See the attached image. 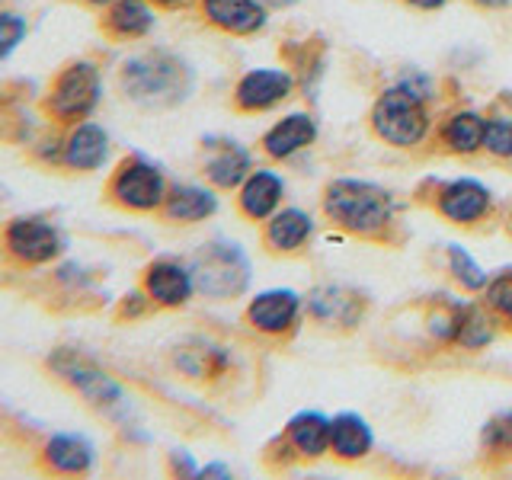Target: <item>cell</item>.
Masks as SVG:
<instances>
[{
    "mask_svg": "<svg viewBox=\"0 0 512 480\" xmlns=\"http://www.w3.org/2000/svg\"><path fill=\"white\" fill-rule=\"evenodd\" d=\"M122 93L144 109H167L183 103L192 90V71L170 52H141L122 64Z\"/></svg>",
    "mask_w": 512,
    "mask_h": 480,
    "instance_id": "obj_1",
    "label": "cell"
},
{
    "mask_svg": "<svg viewBox=\"0 0 512 480\" xmlns=\"http://www.w3.org/2000/svg\"><path fill=\"white\" fill-rule=\"evenodd\" d=\"M48 368H52L68 388H74L84 397L90 407L106 413L109 420H125V416L132 413V397L125 394L122 384L112 378L106 368L87 359L84 352H77L71 346H58L52 356H48Z\"/></svg>",
    "mask_w": 512,
    "mask_h": 480,
    "instance_id": "obj_2",
    "label": "cell"
},
{
    "mask_svg": "<svg viewBox=\"0 0 512 480\" xmlns=\"http://www.w3.org/2000/svg\"><path fill=\"white\" fill-rule=\"evenodd\" d=\"M327 215L349 231L372 234L391 218V196L375 183L362 180H336L327 189Z\"/></svg>",
    "mask_w": 512,
    "mask_h": 480,
    "instance_id": "obj_3",
    "label": "cell"
},
{
    "mask_svg": "<svg viewBox=\"0 0 512 480\" xmlns=\"http://www.w3.org/2000/svg\"><path fill=\"white\" fill-rule=\"evenodd\" d=\"M192 279H196V292L208 298H234L247 288L250 282V263L244 250L228 240H212L202 244L199 253L192 256Z\"/></svg>",
    "mask_w": 512,
    "mask_h": 480,
    "instance_id": "obj_4",
    "label": "cell"
},
{
    "mask_svg": "<svg viewBox=\"0 0 512 480\" xmlns=\"http://www.w3.org/2000/svg\"><path fill=\"white\" fill-rule=\"evenodd\" d=\"M103 103V74L93 61H71L52 90H48V116L64 125H77L90 119Z\"/></svg>",
    "mask_w": 512,
    "mask_h": 480,
    "instance_id": "obj_5",
    "label": "cell"
},
{
    "mask_svg": "<svg viewBox=\"0 0 512 480\" xmlns=\"http://www.w3.org/2000/svg\"><path fill=\"white\" fill-rule=\"evenodd\" d=\"M4 250L23 266H48L68 250V237L45 215H16L4 228Z\"/></svg>",
    "mask_w": 512,
    "mask_h": 480,
    "instance_id": "obj_6",
    "label": "cell"
},
{
    "mask_svg": "<svg viewBox=\"0 0 512 480\" xmlns=\"http://www.w3.org/2000/svg\"><path fill=\"white\" fill-rule=\"evenodd\" d=\"M167 176L148 157H125L112 173L109 196L128 212H154L167 202Z\"/></svg>",
    "mask_w": 512,
    "mask_h": 480,
    "instance_id": "obj_7",
    "label": "cell"
},
{
    "mask_svg": "<svg viewBox=\"0 0 512 480\" xmlns=\"http://www.w3.org/2000/svg\"><path fill=\"white\" fill-rule=\"evenodd\" d=\"M375 128L384 141L410 148L426 135V112L407 90H388L375 106Z\"/></svg>",
    "mask_w": 512,
    "mask_h": 480,
    "instance_id": "obj_8",
    "label": "cell"
},
{
    "mask_svg": "<svg viewBox=\"0 0 512 480\" xmlns=\"http://www.w3.org/2000/svg\"><path fill=\"white\" fill-rule=\"evenodd\" d=\"M109 151H112V141H109L106 128L84 119V122L71 125V132L64 135L61 164L74 173H93V170L106 167Z\"/></svg>",
    "mask_w": 512,
    "mask_h": 480,
    "instance_id": "obj_9",
    "label": "cell"
},
{
    "mask_svg": "<svg viewBox=\"0 0 512 480\" xmlns=\"http://www.w3.org/2000/svg\"><path fill=\"white\" fill-rule=\"evenodd\" d=\"M42 461L55 474H90L96 468V445L84 432H52L42 445Z\"/></svg>",
    "mask_w": 512,
    "mask_h": 480,
    "instance_id": "obj_10",
    "label": "cell"
},
{
    "mask_svg": "<svg viewBox=\"0 0 512 480\" xmlns=\"http://www.w3.org/2000/svg\"><path fill=\"white\" fill-rule=\"evenodd\" d=\"M196 292L192 269L176 260H157L144 272V295L160 308H180Z\"/></svg>",
    "mask_w": 512,
    "mask_h": 480,
    "instance_id": "obj_11",
    "label": "cell"
},
{
    "mask_svg": "<svg viewBox=\"0 0 512 480\" xmlns=\"http://www.w3.org/2000/svg\"><path fill=\"white\" fill-rule=\"evenodd\" d=\"M250 173V154L237 141H208L205 176L221 189H234Z\"/></svg>",
    "mask_w": 512,
    "mask_h": 480,
    "instance_id": "obj_12",
    "label": "cell"
},
{
    "mask_svg": "<svg viewBox=\"0 0 512 480\" xmlns=\"http://www.w3.org/2000/svg\"><path fill=\"white\" fill-rule=\"evenodd\" d=\"M288 90H292V77L285 71L260 68L244 74V80L237 84V103L244 109H269L279 100H285Z\"/></svg>",
    "mask_w": 512,
    "mask_h": 480,
    "instance_id": "obj_13",
    "label": "cell"
},
{
    "mask_svg": "<svg viewBox=\"0 0 512 480\" xmlns=\"http://www.w3.org/2000/svg\"><path fill=\"white\" fill-rule=\"evenodd\" d=\"M205 16L224 32H237V36H247V32L263 29L266 13L256 0H202Z\"/></svg>",
    "mask_w": 512,
    "mask_h": 480,
    "instance_id": "obj_14",
    "label": "cell"
},
{
    "mask_svg": "<svg viewBox=\"0 0 512 480\" xmlns=\"http://www.w3.org/2000/svg\"><path fill=\"white\" fill-rule=\"evenodd\" d=\"M295 311H298V295L288 292V288H272V292H263L253 298L247 317L256 330L279 333L285 327H292Z\"/></svg>",
    "mask_w": 512,
    "mask_h": 480,
    "instance_id": "obj_15",
    "label": "cell"
},
{
    "mask_svg": "<svg viewBox=\"0 0 512 480\" xmlns=\"http://www.w3.org/2000/svg\"><path fill=\"white\" fill-rule=\"evenodd\" d=\"M164 212L170 221H180V224H196L205 221L218 212V196L212 189L205 186H173L167 192V202H164Z\"/></svg>",
    "mask_w": 512,
    "mask_h": 480,
    "instance_id": "obj_16",
    "label": "cell"
},
{
    "mask_svg": "<svg viewBox=\"0 0 512 480\" xmlns=\"http://www.w3.org/2000/svg\"><path fill=\"white\" fill-rule=\"evenodd\" d=\"M439 208H442V215H448L452 221L468 224V221H477L480 215H487L490 192L477 180H458L442 192Z\"/></svg>",
    "mask_w": 512,
    "mask_h": 480,
    "instance_id": "obj_17",
    "label": "cell"
},
{
    "mask_svg": "<svg viewBox=\"0 0 512 480\" xmlns=\"http://www.w3.org/2000/svg\"><path fill=\"white\" fill-rule=\"evenodd\" d=\"M279 199H282V180L272 170L250 173L244 189H240V208H244V212L256 221H263L276 212Z\"/></svg>",
    "mask_w": 512,
    "mask_h": 480,
    "instance_id": "obj_18",
    "label": "cell"
},
{
    "mask_svg": "<svg viewBox=\"0 0 512 480\" xmlns=\"http://www.w3.org/2000/svg\"><path fill=\"white\" fill-rule=\"evenodd\" d=\"M106 29L119 39H141L154 29V10L148 7V0H112Z\"/></svg>",
    "mask_w": 512,
    "mask_h": 480,
    "instance_id": "obj_19",
    "label": "cell"
},
{
    "mask_svg": "<svg viewBox=\"0 0 512 480\" xmlns=\"http://www.w3.org/2000/svg\"><path fill=\"white\" fill-rule=\"evenodd\" d=\"M314 135H317V125H314V119L311 116H288V119H282L272 132L266 135V151L272 154V157H288V154H295V151H301V148H308V144L314 141Z\"/></svg>",
    "mask_w": 512,
    "mask_h": 480,
    "instance_id": "obj_20",
    "label": "cell"
},
{
    "mask_svg": "<svg viewBox=\"0 0 512 480\" xmlns=\"http://www.w3.org/2000/svg\"><path fill=\"white\" fill-rule=\"evenodd\" d=\"M330 429L333 423L327 420L324 413H298L292 423H288V436H292V445L298 448L301 455H324L330 445Z\"/></svg>",
    "mask_w": 512,
    "mask_h": 480,
    "instance_id": "obj_21",
    "label": "cell"
},
{
    "mask_svg": "<svg viewBox=\"0 0 512 480\" xmlns=\"http://www.w3.org/2000/svg\"><path fill=\"white\" fill-rule=\"evenodd\" d=\"M330 445L336 448L340 458H362L368 448H372V432H368V423L356 413H343L333 420L330 429Z\"/></svg>",
    "mask_w": 512,
    "mask_h": 480,
    "instance_id": "obj_22",
    "label": "cell"
},
{
    "mask_svg": "<svg viewBox=\"0 0 512 480\" xmlns=\"http://www.w3.org/2000/svg\"><path fill=\"white\" fill-rule=\"evenodd\" d=\"M308 234H311V218L304 215L301 208H285V212H279L269 221V231H266L269 244L276 250H295L308 240Z\"/></svg>",
    "mask_w": 512,
    "mask_h": 480,
    "instance_id": "obj_23",
    "label": "cell"
},
{
    "mask_svg": "<svg viewBox=\"0 0 512 480\" xmlns=\"http://www.w3.org/2000/svg\"><path fill=\"white\" fill-rule=\"evenodd\" d=\"M311 314H317L320 320H330V324H356L359 317V301L349 298L343 288H320V292L311 298Z\"/></svg>",
    "mask_w": 512,
    "mask_h": 480,
    "instance_id": "obj_24",
    "label": "cell"
},
{
    "mask_svg": "<svg viewBox=\"0 0 512 480\" xmlns=\"http://www.w3.org/2000/svg\"><path fill=\"white\" fill-rule=\"evenodd\" d=\"M484 119L477 116V112H458V116L448 122L445 128V138L452 144L455 151H477L480 144H484Z\"/></svg>",
    "mask_w": 512,
    "mask_h": 480,
    "instance_id": "obj_25",
    "label": "cell"
},
{
    "mask_svg": "<svg viewBox=\"0 0 512 480\" xmlns=\"http://www.w3.org/2000/svg\"><path fill=\"white\" fill-rule=\"evenodd\" d=\"M29 36V23L23 13L0 10V61H7Z\"/></svg>",
    "mask_w": 512,
    "mask_h": 480,
    "instance_id": "obj_26",
    "label": "cell"
},
{
    "mask_svg": "<svg viewBox=\"0 0 512 480\" xmlns=\"http://www.w3.org/2000/svg\"><path fill=\"white\" fill-rule=\"evenodd\" d=\"M490 336H493L490 320L480 314L477 308H468V311L458 314V340L464 346H487Z\"/></svg>",
    "mask_w": 512,
    "mask_h": 480,
    "instance_id": "obj_27",
    "label": "cell"
},
{
    "mask_svg": "<svg viewBox=\"0 0 512 480\" xmlns=\"http://www.w3.org/2000/svg\"><path fill=\"white\" fill-rule=\"evenodd\" d=\"M448 260H452V272L464 288H484L487 285L484 269H480L461 247H448Z\"/></svg>",
    "mask_w": 512,
    "mask_h": 480,
    "instance_id": "obj_28",
    "label": "cell"
},
{
    "mask_svg": "<svg viewBox=\"0 0 512 480\" xmlns=\"http://www.w3.org/2000/svg\"><path fill=\"white\" fill-rule=\"evenodd\" d=\"M484 144L500 157H509L512 154V122L509 119H493L487 128H484Z\"/></svg>",
    "mask_w": 512,
    "mask_h": 480,
    "instance_id": "obj_29",
    "label": "cell"
},
{
    "mask_svg": "<svg viewBox=\"0 0 512 480\" xmlns=\"http://www.w3.org/2000/svg\"><path fill=\"white\" fill-rule=\"evenodd\" d=\"M487 298H490V304L500 314H506V317H512V269H506V272H500L493 282H490V288H487Z\"/></svg>",
    "mask_w": 512,
    "mask_h": 480,
    "instance_id": "obj_30",
    "label": "cell"
},
{
    "mask_svg": "<svg viewBox=\"0 0 512 480\" xmlns=\"http://www.w3.org/2000/svg\"><path fill=\"white\" fill-rule=\"evenodd\" d=\"M484 442L490 448H512V413L496 416L484 429Z\"/></svg>",
    "mask_w": 512,
    "mask_h": 480,
    "instance_id": "obj_31",
    "label": "cell"
},
{
    "mask_svg": "<svg viewBox=\"0 0 512 480\" xmlns=\"http://www.w3.org/2000/svg\"><path fill=\"white\" fill-rule=\"evenodd\" d=\"M400 90H407L413 100H426V96L432 93V84H429V77L426 74H407L404 80H400Z\"/></svg>",
    "mask_w": 512,
    "mask_h": 480,
    "instance_id": "obj_32",
    "label": "cell"
},
{
    "mask_svg": "<svg viewBox=\"0 0 512 480\" xmlns=\"http://www.w3.org/2000/svg\"><path fill=\"white\" fill-rule=\"evenodd\" d=\"M173 471L176 474H180V477H199V468H196V461H192L186 452H183V448H176V452H173Z\"/></svg>",
    "mask_w": 512,
    "mask_h": 480,
    "instance_id": "obj_33",
    "label": "cell"
},
{
    "mask_svg": "<svg viewBox=\"0 0 512 480\" xmlns=\"http://www.w3.org/2000/svg\"><path fill=\"white\" fill-rule=\"evenodd\" d=\"M231 471L224 468V464H205V468H199V477H228Z\"/></svg>",
    "mask_w": 512,
    "mask_h": 480,
    "instance_id": "obj_34",
    "label": "cell"
},
{
    "mask_svg": "<svg viewBox=\"0 0 512 480\" xmlns=\"http://www.w3.org/2000/svg\"><path fill=\"white\" fill-rule=\"evenodd\" d=\"M410 4L423 7V10H436V7H442V4H445V0H410Z\"/></svg>",
    "mask_w": 512,
    "mask_h": 480,
    "instance_id": "obj_35",
    "label": "cell"
},
{
    "mask_svg": "<svg viewBox=\"0 0 512 480\" xmlns=\"http://www.w3.org/2000/svg\"><path fill=\"white\" fill-rule=\"evenodd\" d=\"M480 4H487V7H503L506 0H480Z\"/></svg>",
    "mask_w": 512,
    "mask_h": 480,
    "instance_id": "obj_36",
    "label": "cell"
},
{
    "mask_svg": "<svg viewBox=\"0 0 512 480\" xmlns=\"http://www.w3.org/2000/svg\"><path fill=\"white\" fill-rule=\"evenodd\" d=\"M154 4H164V7H176V4H183V0H154Z\"/></svg>",
    "mask_w": 512,
    "mask_h": 480,
    "instance_id": "obj_37",
    "label": "cell"
},
{
    "mask_svg": "<svg viewBox=\"0 0 512 480\" xmlns=\"http://www.w3.org/2000/svg\"><path fill=\"white\" fill-rule=\"evenodd\" d=\"M87 4H93V7H109L112 0H87Z\"/></svg>",
    "mask_w": 512,
    "mask_h": 480,
    "instance_id": "obj_38",
    "label": "cell"
},
{
    "mask_svg": "<svg viewBox=\"0 0 512 480\" xmlns=\"http://www.w3.org/2000/svg\"><path fill=\"white\" fill-rule=\"evenodd\" d=\"M269 4H276V7H285V4H295V0H269Z\"/></svg>",
    "mask_w": 512,
    "mask_h": 480,
    "instance_id": "obj_39",
    "label": "cell"
}]
</instances>
